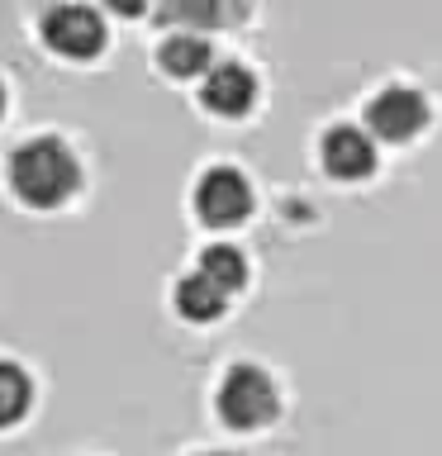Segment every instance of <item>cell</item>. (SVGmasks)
Masks as SVG:
<instances>
[{
    "label": "cell",
    "instance_id": "cell-1",
    "mask_svg": "<svg viewBox=\"0 0 442 456\" xmlns=\"http://www.w3.org/2000/svg\"><path fill=\"white\" fill-rule=\"evenodd\" d=\"M10 191L29 209H57L81 191V167L62 138H29L10 157Z\"/></svg>",
    "mask_w": 442,
    "mask_h": 456
},
{
    "label": "cell",
    "instance_id": "cell-2",
    "mask_svg": "<svg viewBox=\"0 0 442 456\" xmlns=\"http://www.w3.org/2000/svg\"><path fill=\"white\" fill-rule=\"evenodd\" d=\"M214 409H219V419L228 428H238V433H248V428H266L271 419H276V409H281L276 380H271L262 366H248V362L228 366L219 395H214Z\"/></svg>",
    "mask_w": 442,
    "mask_h": 456
},
{
    "label": "cell",
    "instance_id": "cell-3",
    "mask_svg": "<svg viewBox=\"0 0 442 456\" xmlns=\"http://www.w3.org/2000/svg\"><path fill=\"white\" fill-rule=\"evenodd\" d=\"M43 43L57 57H71V62H91V57L105 48V20L91 5H53L43 14Z\"/></svg>",
    "mask_w": 442,
    "mask_h": 456
},
{
    "label": "cell",
    "instance_id": "cell-4",
    "mask_svg": "<svg viewBox=\"0 0 442 456\" xmlns=\"http://www.w3.org/2000/svg\"><path fill=\"white\" fill-rule=\"evenodd\" d=\"M195 214L209 228H233L252 214V185L233 167H209L195 181Z\"/></svg>",
    "mask_w": 442,
    "mask_h": 456
},
{
    "label": "cell",
    "instance_id": "cell-5",
    "mask_svg": "<svg viewBox=\"0 0 442 456\" xmlns=\"http://www.w3.org/2000/svg\"><path fill=\"white\" fill-rule=\"evenodd\" d=\"M423 124H428V100L409 86H385L366 105V128L381 142H409Z\"/></svg>",
    "mask_w": 442,
    "mask_h": 456
},
{
    "label": "cell",
    "instance_id": "cell-6",
    "mask_svg": "<svg viewBox=\"0 0 442 456\" xmlns=\"http://www.w3.org/2000/svg\"><path fill=\"white\" fill-rule=\"evenodd\" d=\"M200 100H205V110L224 114V119H238V114H248L252 100H257V77L242 62H214L205 71Z\"/></svg>",
    "mask_w": 442,
    "mask_h": 456
},
{
    "label": "cell",
    "instance_id": "cell-7",
    "mask_svg": "<svg viewBox=\"0 0 442 456\" xmlns=\"http://www.w3.org/2000/svg\"><path fill=\"white\" fill-rule=\"evenodd\" d=\"M319 152H323L328 176H338V181H362L376 171V142H371V134H362V128H352V124L328 128Z\"/></svg>",
    "mask_w": 442,
    "mask_h": 456
},
{
    "label": "cell",
    "instance_id": "cell-8",
    "mask_svg": "<svg viewBox=\"0 0 442 456\" xmlns=\"http://www.w3.org/2000/svg\"><path fill=\"white\" fill-rule=\"evenodd\" d=\"M248 14V0H157V20L181 28H228Z\"/></svg>",
    "mask_w": 442,
    "mask_h": 456
},
{
    "label": "cell",
    "instance_id": "cell-9",
    "mask_svg": "<svg viewBox=\"0 0 442 456\" xmlns=\"http://www.w3.org/2000/svg\"><path fill=\"white\" fill-rule=\"evenodd\" d=\"M157 62H162L167 77L191 81V77H205L214 67V53H209V38H200V34H171L162 43V53H157Z\"/></svg>",
    "mask_w": 442,
    "mask_h": 456
},
{
    "label": "cell",
    "instance_id": "cell-10",
    "mask_svg": "<svg viewBox=\"0 0 442 456\" xmlns=\"http://www.w3.org/2000/svg\"><path fill=\"white\" fill-rule=\"evenodd\" d=\"M228 305V290H219L209 276H200V271H191L181 285H176V314L191 323H214Z\"/></svg>",
    "mask_w": 442,
    "mask_h": 456
},
{
    "label": "cell",
    "instance_id": "cell-11",
    "mask_svg": "<svg viewBox=\"0 0 442 456\" xmlns=\"http://www.w3.org/2000/svg\"><path fill=\"white\" fill-rule=\"evenodd\" d=\"M200 276H209L219 290L238 295L248 285V256H242L233 242H214V248L200 252Z\"/></svg>",
    "mask_w": 442,
    "mask_h": 456
},
{
    "label": "cell",
    "instance_id": "cell-12",
    "mask_svg": "<svg viewBox=\"0 0 442 456\" xmlns=\"http://www.w3.org/2000/svg\"><path fill=\"white\" fill-rule=\"evenodd\" d=\"M29 399H34V385H29L24 366L0 362V428L20 423L24 409H29Z\"/></svg>",
    "mask_w": 442,
    "mask_h": 456
},
{
    "label": "cell",
    "instance_id": "cell-13",
    "mask_svg": "<svg viewBox=\"0 0 442 456\" xmlns=\"http://www.w3.org/2000/svg\"><path fill=\"white\" fill-rule=\"evenodd\" d=\"M105 10H114V14H143V10H148V0H105Z\"/></svg>",
    "mask_w": 442,
    "mask_h": 456
},
{
    "label": "cell",
    "instance_id": "cell-14",
    "mask_svg": "<svg viewBox=\"0 0 442 456\" xmlns=\"http://www.w3.org/2000/svg\"><path fill=\"white\" fill-rule=\"evenodd\" d=\"M0 114H5V91H0Z\"/></svg>",
    "mask_w": 442,
    "mask_h": 456
},
{
    "label": "cell",
    "instance_id": "cell-15",
    "mask_svg": "<svg viewBox=\"0 0 442 456\" xmlns=\"http://www.w3.org/2000/svg\"><path fill=\"white\" fill-rule=\"evenodd\" d=\"M205 456H224V452H205Z\"/></svg>",
    "mask_w": 442,
    "mask_h": 456
}]
</instances>
